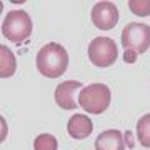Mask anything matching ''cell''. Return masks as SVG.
<instances>
[{"label": "cell", "instance_id": "cell-1", "mask_svg": "<svg viewBox=\"0 0 150 150\" xmlns=\"http://www.w3.org/2000/svg\"><path fill=\"white\" fill-rule=\"evenodd\" d=\"M69 67V54L60 43L50 42L43 45L37 54L38 72L48 79H57L64 75Z\"/></svg>", "mask_w": 150, "mask_h": 150}, {"label": "cell", "instance_id": "cell-2", "mask_svg": "<svg viewBox=\"0 0 150 150\" xmlns=\"http://www.w3.org/2000/svg\"><path fill=\"white\" fill-rule=\"evenodd\" d=\"M32 18L25 10H10L4 18L2 33L7 40L13 43L25 42L32 33Z\"/></svg>", "mask_w": 150, "mask_h": 150}, {"label": "cell", "instance_id": "cell-3", "mask_svg": "<svg viewBox=\"0 0 150 150\" xmlns=\"http://www.w3.org/2000/svg\"><path fill=\"white\" fill-rule=\"evenodd\" d=\"M112 100V93L105 83H90L82 88L79 95V105L85 112L100 115L108 108Z\"/></svg>", "mask_w": 150, "mask_h": 150}, {"label": "cell", "instance_id": "cell-4", "mask_svg": "<svg viewBox=\"0 0 150 150\" xmlns=\"http://www.w3.org/2000/svg\"><path fill=\"white\" fill-rule=\"evenodd\" d=\"M122 45L125 50H132L137 55L150 48V27L147 23L132 22L122 32Z\"/></svg>", "mask_w": 150, "mask_h": 150}, {"label": "cell", "instance_id": "cell-5", "mask_svg": "<svg viewBox=\"0 0 150 150\" xmlns=\"http://www.w3.org/2000/svg\"><path fill=\"white\" fill-rule=\"evenodd\" d=\"M117 55V45L108 37H97L88 45V59L98 69H107L112 64H115Z\"/></svg>", "mask_w": 150, "mask_h": 150}, {"label": "cell", "instance_id": "cell-6", "mask_svg": "<svg viewBox=\"0 0 150 150\" xmlns=\"http://www.w3.org/2000/svg\"><path fill=\"white\" fill-rule=\"evenodd\" d=\"M92 22L98 30H112L118 22V8L112 2H98L92 8Z\"/></svg>", "mask_w": 150, "mask_h": 150}, {"label": "cell", "instance_id": "cell-7", "mask_svg": "<svg viewBox=\"0 0 150 150\" xmlns=\"http://www.w3.org/2000/svg\"><path fill=\"white\" fill-rule=\"evenodd\" d=\"M83 85L77 80H67L64 83H60L55 88V102L60 108L64 110H75L79 107L77 103V93L82 92Z\"/></svg>", "mask_w": 150, "mask_h": 150}, {"label": "cell", "instance_id": "cell-8", "mask_svg": "<svg viewBox=\"0 0 150 150\" xmlns=\"http://www.w3.org/2000/svg\"><path fill=\"white\" fill-rule=\"evenodd\" d=\"M92 130H93L92 120L87 117V115H82V113L72 115L69 123H67V132H69V135L75 140L87 139V137L92 134Z\"/></svg>", "mask_w": 150, "mask_h": 150}, {"label": "cell", "instance_id": "cell-9", "mask_svg": "<svg viewBox=\"0 0 150 150\" xmlns=\"http://www.w3.org/2000/svg\"><path fill=\"white\" fill-rule=\"evenodd\" d=\"M95 150H125L123 134L120 130H105L97 137Z\"/></svg>", "mask_w": 150, "mask_h": 150}, {"label": "cell", "instance_id": "cell-10", "mask_svg": "<svg viewBox=\"0 0 150 150\" xmlns=\"http://www.w3.org/2000/svg\"><path fill=\"white\" fill-rule=\"evenodd\" d=\"M15 69H17V60L13 52L5 45H0V77L8 79L15 74Z\"/></svg>", "mask_w": 150, "mask_h": 150}, {"label": "cell", "instance_id": "cell-11", "mask_svg": "<svg viewBox=\"0 0 150 150\" xmlns=\"http://www.w3.org/2000/svg\"><path fill=\"white\" fill-rule=\"evenodd\" d=\"M137 139L142 147L150 149V113L144 115L137 122Z\"/></svg>", "mask_w": 150, "mask_h": 150}, {"label": "cell", "instance_id": "cell-12", "mask_svg": "<svg viewBox=\"0 0 150 150\" xmlns=\"http://www.w3.org/2000/svg\"><path fill=\"white\" fill-rule=\"evenodd\" d=\"M59 144H57V139L50 134H42L38 135L35 142H33V149L35 150H57Z\"/></svg>", "mask_w": 150, "mask_h": 150}, {"label": "cell", "instance_id": "cell-13", "mask_svg": "<svg viewBox=\"0 0 150 150\" xmlns=\"http://www.w3.org/2000/svg\"><path fill=\"white\" fill-rule=\"evenodd\" d=\"M129 8L132 13L139 17H149L150 15V0H130Z\"/></svg>", "mask_w": 150, "mask_h": 150}, {"label": "cell", "instance_id": "cell-14", "mask_svg": "<svg viewBox=\"0 0 150 150\" xmlns=\"http://www.w3.org/2000/svg\"><path fill=\"white\" fill-rule=\"evenodd\" d=\"M137 57H139V55L135 54V52H132V50H125V52H123V60H125L127 64L137 62Z\"/></svg>", "mask_w": 150, "mask_h": 150}]
</instances>
